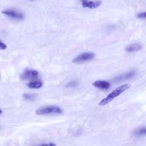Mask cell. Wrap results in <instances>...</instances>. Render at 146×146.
<instances>
[{"instance_id": "1", "label": "cell", "mask_w": 146, "mask_h": 146, "mask_svg": "<svg viewBox=\"0 0 146 146\" xmlns=\"http://www.w3.org/2000/svg\"><path fill=\"white\" fill-rule=\"evenodd\" d=\"M131 87V84L129 83H126L122 84L117 88H116L115 90H113L111 92H110L106 98H103L102 100H101L98 105L99 106H104L111 102L112 100H113L115 98L119 96L120 94L123 93L124 91L127 90Z\"/></svg>"}, {"instance_id": "2", "label": "cell", "mask_w": 146, "mask_h": 146, "mask_svg": "<svg viewBox=\"0 0 146 146\" xmlns=\"http://www.w3.org/2000/svg\"><path fill=\"white\" fill-rule=\"evenodd\" d=\"M62 112H63L62 110L60 108L56 106L46 107L38 109L35 111V113L39 115L48 114V113H61Z\"/></svg>"}, {"instance_id": "3", "label": "cell", "mask_w": 146, "mask_h": 146, "mask_svg": "<svg viewBox=\"0 0 146 146\" xmlns=\"http://www.w3.org/2000/svg\"><path fill=\"white\" fill-rule=\"evenodd\" d=\"M95 54L91 52H83L78 56L75 57L72 62L74 63H82L87 61H90L94 59Z\"/></svg>"}, {"instance_id": "4", "label": "cell", "mask_w": 146, "mask_h": 146, "mask_svg": "<svg viewBox=\"0 0 146 146\" xmlns=\"http://www.w3.org/2000/svg\"><path fill=\"white\" fill-rule=\"evenodd\" d=\"M81 1H82V5L84 8H88L91 9L98 8L102 3V1L100 0H95V1L81 0Z\"/></svg>"}, {"instance_id": "5", "label": "cell", "mask_w": 146, "mask_h": 146, "mask_svg": "<svg viewBox=\"0 0 146 146\" xmlns=\"http://www.w3.org/2000/svg\"><path fill=\"white\" fill-rule=\"evenodd\" d=\"M39 74L38 71L35 70H25L21 75L20 78L22 80H29L36 78Z\"/></svg>"}, {"instance_id": "6", "label": "cell", "mask_w": 146, "mask_h": 146, "mask_svg": "<svg viewBox=\"0 0 146 146\" xmlns=\"http://www.w3.org/2000/svg\"><path fill=\"white\" fill-rule=\"evenodd\" d=\"M2 13L8 16L9 17H10L11 18L13 19H18V20H22L24 18L23 15L22 14L17 12L15 10H11V9H7V10H5L2 11Z\"/></svg>"}, {"instance_id": "7", "label": "cell", "mask_w": 146, "mask_h": 146, "mask_svg": "<svg viewBox=\"0 0 146 146\" xmlns=\"http://www.w3.org/2000/svg\"><path fill=\"white\" fill-rule=\"evenodd\" d=\"M92 85L98 88L102 89V90H107L110 88L111 84L110 82L106 81V80H98L95 81L93 83Z\"/></svg>"}, {"instance_id": "8", "label": "cell", "mask_w": 146, "mask_h": 146, "mask_svg": "<svg viewBox=\"0 0 146 146\" xmlns=\"http://www.w3.org/2000/svg\"><path fill=\"white\" fill-rule=\"evenodd\" d=\"M136 74V72L134 70L131 71L126 74H124L123 75H121L119 76L116 77L115 79V80L116 82H119V81H122L123 80H126V79H130L131 78H132L133 76H134Z\"/></svg>"}, {"instance_id": "9", "label": "cell", "mask_w": 146, "mask_h": 146, "mask_svg": "<svg viewBox=\"0 0 146 146\" xmlns=\"http://www.w3.org/2000/svg\"><path fill=\"white\" fill-rule=\"evenodd\" d=\"M141 49V45L140 43H136L131 44L125 48V51L128 52H132L139 51Z\"/></svg>"}, {"instance_id": "10", "label": "cell", "mask_w": 146, "mask_h": 146, "mask_svg": "<svg viewBox=\"0 0 146 146\" xmlns=\"http://www.w3.org/2000/svg\"><path fill=\"white\" fill-rule=\"evenodd\" d=\"M27 86L30 88H39L42 86V83L39 80H34L27 83Z\"/></svg>"}, {"instance_id": "11", "label": "cell", "mask_w": 146, "mask_h": 146, "mask_svg": "<svg viewBox=\"0 0 146 146\" xmlns=\"http://www.w3.org/2000/svg\"><path fill=\"white\" fill-rule=\"evenodd\" d=\"M136 136H144L146 135V127H142L136 129L134 132Z\"/></svg>"}, {"instance_id": "12", "label": "cell", "mask_w": 146, "mask_h": 146, "mask_svg": "<svg viewBox=\"0 0 146 146\" xmlns=\"http://www.w3.org/2000/svg\"><path fill=\"white\" fill-rule=\"evenodd\" d=\"M137 17L138 18L140 19H146V11H144V12H141L139 13L137 15Z\"/></svg>"}, {"instance_id": "13", "label": "cell", "mask_w": 146, "mask_h": 146, "mask_svg": "<svg viewBox=\"0 0 146 146\" xmlns=\"http://www.w3.org/2000/svg\"><path fill=\"white\" fill-rule=\"evenodd\" d=\"M23 97L27 100H31L34 98V95L33 94H23Z\"/></svg>"}, {"instance_id": "14", "label": "cell", "mask_w": 146, "mask_h": 146, "mask_svg": "<svg viewBox=\"0 0 146 146\" xmlns=\"http://www.w3.org/2000/svg\"><path fill=\"white\" fill-rule=\"evenodd\" d=\"M36 146H56V144H55L54 143H49L42 144H40V145H36Z\"/></svg>"}, {"instance_id": "15", "label": "cell", "mask_w": 146, "mask_h": 146, "mask_svg": "<svg viewBox=\"0 0 146 146\" xmlns=\"http://www.w3.org/2000/svg\"><path fill=\"white\" fill-rule=\"evenodd\" d=\"M7 48V46L4 43L0 41V50H5Z\"/></svg>"}, {"instance_id": "16", "label": "cell", "mask_w": 146, "mask_h": 146, "mask_svg": "<svg viewBox=\"0 0 146 146\" xmlns=\"http://www.w3.org/2000/svg\"><path fill=\"white\" fill-rule=\"evenodd\" d=\"M2 113V111L0 110V114H1V113Z\"/></svg>"}]
</instances>
